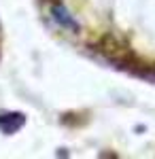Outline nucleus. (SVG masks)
Here are the masks:
<instances>
[{
	"label": "nucleus",
	"instance_id": "nucleus-2",
	"mask_svg": "<svg viewBox=\"0 0 155 159\" xmlns=\"http://www.w3.org/2000/svg\"><path fill=\"white\" fill-rule=\"evenodd\" d=\"M53 17H55V19L60 21V24H64L66 28H72V30H79V25L74 24V19H72L70 15L66 13V9H64V7H55V9H53Z\"/></svg>",
	"mask_w": 155,
	"mask_h": 159
},
{
	"label": "nucleus",
	"instance_id": "nucleus-1",
	"mask_svg": "<svg viewBox=\"0 0 155 159\" xmlns=\"http://www.w3.org/2000/svg\"><path fill=\"white\" fill-rule=\"evenodd\" d=\"M26 123V117L21 112H0V132L7 136L15 134L17 129H21Z\"/></svg>",
	"mask_w": 155,
	"mask_h": 159
}]
</instances>
